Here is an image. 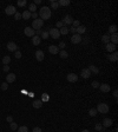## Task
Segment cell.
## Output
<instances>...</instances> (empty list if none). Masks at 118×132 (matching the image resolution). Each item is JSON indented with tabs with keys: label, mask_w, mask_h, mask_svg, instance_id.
<instances>
[{
	"label": "cell",
	"mask_w": 118,
	"mask_h": 132,
	"mask_svg": "<svg viewBox=\"0 0 118 132\" xmlns=\"http://www.w3.org/2000/svg\"><path fill=\"white\" fill-rule=\"evenodd\" d=\"M21 57H23V54H21V52H20V51H16V58H17V59H20V58H21Z\"/></svg>",
	"instance_id": "46"
},
{
	"label": "cell",
	"mask_w": 118,
	"mask_h": 132,
	"mask_svg": "<svg viewBox=\"0 0 118 132\" xmlns=\"http://www.w3.org/2000/svg\"><path fill=\"white\" fill-rule=\"evenodd\" d=\"M9 62H11V57H9V55H5V57L2 58V64H4V65H8Z\"/></svg>",
	"instance_id": "29"
},
{
	"label": "cell",
	"mask_w": 118,
	"mask_h": 132,
	"mask_svg": "<svg viewBox=\"0 0 118 132\" xmlns=\"http://www.w3.org/2000/svg\"><path fill=\"white\" fill-rule=\"evenodd\" d=\"M85 31H86V28H85V26H83V25H80L79 27H77V34L82 35L85 33Z\"/></svg>",
	"instance_id": "23"
},
{
	"label": "cell",
	"mask_w": 118,
	"mask_h": 132,
	"mask_svg": "<svg viewBox=\"0 0 118 132\" xmlns=\"http://www.w3.org/2000/svg\"><path fill=\"white\" fill-rule=\"evenodd\" d=\"M40 2H41V0H34V2H33V4H34V5H39V4H40Z\"/></svg>",
	"instance_id": "53"
},
{
	"label": "cell",
	"mask_w": 118,
	"mask_h": 132,
	"mask_svg": "<svg viewBox=\"0 0 118 132\" xmlns=\"http://www.w3.org/2000/svg\"><path fill=\"white\" fill-rule=\"evenodd\" d=\"M21 18H24V19H30V18H31V12H30V11H25V12L21 14Z\"/></svg>",
	"instance_id": "30"
},
{
	"label": "cell",
	"mask_w": 118,
	"mask_h": 132,
	"mask_svg": "<svg viewBox=\"0 0 118 132\" xmlns=\"http://www.w3.org/2000/svg\"><path fill=\"white\" fill-rule=\"evenodd\" d=\"M32 132H41V129L40 127H38V126H36L34 129H33V131Z\"/></svg>",
	"instance_id": "51"
},
{
	"label": "cell",
	"mask_w": 118,
	"mask_h": 132,
	"mask_svg": "<svg viewBox=\"0 0 118 132\" xmlns=\"http://www.w3.org/2000/svg\"><path fill=\"white\" fill-rule=\"evenodd\" d=\"M62 21H63V24L65 25V26H66V25H71V24L73 23V18L71 17V16H65Z\"/></svg>",
	"instance_id": "11"
},
{
	"label": "cell",
	"mask_w": 118,
	"mask_h": 132,
	"mask_svg": "<svg viewBox=\"0 0 118 132\" xmlns=\"http://www.w3.org/2000/svg\"><path fill=\"white\" fill-rule=\"evenodd\" d=\"M94 129H96L97 131H102V130H104L105 127H103V125H102V124H96V126H94Z\"/></svg>",
	"instance_id": "39"
},
{
	"label": "cell",
	"mask_w": 118,
	"mask_h": 132,
	"mask_svg": "<svg viewBox=\"0 0 118 132\" xmlns=\"http://www.w3.org/2000/svg\"><path fill=\"white\" fill-rule=\"evenodd\" d=\"M44 58H45V54H44V52H43L41 50L36 51V59L38 60V62H43Z\"/></svg>",
	"instance_id": "10"
},
{
	"label": "cell",
	"mask_w": 118,
	"mask_h": 132,
	"mask_svg": "<svg viewBox=\"0 0 118 132\" xmlns=\"http://www.w3.org/2000/svg\"><path fill=\"white\" fill-rule=\"evenodd\" d=\"M57 2H58L59 6H67V5H70V0H59Z\"/></svg>",
	"instance_id": "27"
},
{
	"label": "cell",
	"mask_w": 118,
	"mask_h": 132,
	"mask_svg": "<svg viewBox=\"0 0 118 132\" xmlns=\"http://www.w3.org/2000/svg\"><path fill=\"white\" fill-rule=\"evenodd\" d=\"M109 60L110 62H117L118 60V53L116 52V51L112 53V54H110L109 55Z\"/></svg>",
	"instance_id": "21"
},
{
	"label": "cell",
	"mask_w": 118,
	"mask_h": 132,
	"mask_svg": "<svg viewBox=\"0 0 118 132\" xmlns=\"http://www.w3.org/2000/svg\"><path fill=\"white\" fill-rule=\"evenodd\" d=\"M50 35H48V32H46V31H43L41 32V37L40 38H43V39H47Z\"/></svg>",
	"instance_id": "40"
},
{
	"label": "cell",
	"mask_w": 118,
	"mask_h": 132,
	"mask_svg": "<svg viewBox=\"0 0 118 132\" xmlns=\"http://www.w3.org/2000/svg\"><path fill=\"white\" fill-rule=\"evenodd\" d=\"M38 16L40 17V19L44 21V20H48L51 16H52V11L50 7H47V6H43L40 11H39V13H38Z\"/></svg>",
	"instance_id": "1"
},
{
	"label": "cell",
	"mask_w": 118,
	"mask_h": 132,
	"mask_svg": "<svg viewBox=\"0 0 118 132\" xmlns=\"http://www.w3.org/2000/svg\"><path fill=\"white\" fill-rule=\"evenodd\" d=\"M31 17L36 20V19H38V13H37V12H34V13H31Z\"/></svg>",
	"instance_id": "50"
},
{
	"label": "cell",
	"mask_w": 118,
	"mask_h": 132,
	"mask_svg": "<svg viewBox=\"0 0 118 132\" xmlns=\"http://www.w3.org/2000/svg\"><path fill=\"white\" fill-rule=\"evenodd\" d=\"M71 43L72 44H79V43H82V35L79 34H72V37H71Z\"/></svg>",
	"instance_id": "5"
},
{
	"label": "cell",
	"mask_w": 118,
	"mask_h": 132,
	"mask_svg": "<svg viewBox=\"0 0 118 132\" xmlns=\"http://www.w3.org/2000/svg\"><path fill=\"white\" fill-rule=\"evenodd\" d=\"M18 132H28V127L27 126H20V127H18Z\"/></svg>",
	"instance_id": "37"
},
{
	"label": "cell",
	"mask_w": 118,
	"mask_h": 132,
	"mask_svg": "<svg viewBox=\"0 0 118 132\" xmlns=\"http://www.w3.org/2000/svg\"><path fill=\"white\" fill-rule=\"evenodd\" d=\"M82 132H90V131H89V130H83Z\"/></svg>",
	"instance_id": "55"
},
{
	"label": "cell",
	"mask_w": 118,
	"mask_h": 132,
	"mask_svg": "<svg viewBox=\"0 0 118 132\" xmlns=\"http://www.w3.org/2000/svg\"><path fill=\"white\" fill-rule=\"evenodd\" d=\"M72 26L76 27V28H77V27H79V26H80V21H79V20H73Z\"/></svg>",
	"instance_id": "41"
},
{
	"label": "cell",
	"mask_w": 118,
	"mask_h": 132,
	"mask_svg": "<svg viewBox=\"0 0 118 132\" xmlns=\"http://www.w3.org/2000/svg\"><path fill=\"white\" fill-rule=\"evenodd\" d=\"M65 46H66V44H65L64 41H60L59 45H58V48H59V50H64V47H65Z\"/></svg>",
	"instance_id": "44"
},
{
	"label": "cell",
	"mask_w": 118,
	"mask_h": 132,
	"mask_svg": "<svg viewBox=\"0 0 118 132\" xmlns=\"http://www.w3.org/2000/svg\"><path fill=\"white\" fill-rule=\"evenodd\" d=\"M97 113H98V112H97V110H96V109H91L90 111H89V115H90L91 117H96Z\"/></svg>",
	"instance_id": "34"
},
{
	"label": "cell",
	"mask_w": 118,
	"mask_h": 132,
	"mask_svg": "<svg viewBox=\"0 0 118 132\" xmlns=\"http://www.w3.org/2000/svg\"><path fill=\"white\" fill-rule=\"evenodd\" d=\"M16 80V74L14 73H8L7 76H6V83L9 84V83H13Z\"/></svg>",
	"instance_id": "16"
},
{
	"label": "cell",
	"mask_w": 118,
	"mask_h": 132,
	"mask_svg": "<svg viewBox=\"0 0 118 132\" xmlns=\"http://www.w3.org/2000/svg\"><path fill=\"white\" fill-rule=\"evenodd\" d=\"M99 90L102 92H104V93H108V92H110L111 88H110V85H108V84H100Z\"/></svg>",
	"instance_id": "13"
},
{
	"label": "cell",
	"mask_w": 118,
	"mask_h": 132,
	"mask_svg": "<svg viewBox=\"0 0 118 132\" xmlns=\"http://www.w3.org/2000/svg\"><path fill=\"white\" fill-rule=\"evenodd\" d=\"M14 18H16V20H19V19H21V13H19V12H16V13H14Z\"/></svg>",
	"instance_id": "45"
},
{
	"label": "cell",
	"mask_w": 118,
	"mask_h": 132,
	"mask_svg": "<svg viewBox=\"0 0 118 132\" xmlns=\"http://www.w3.org/2000/svg\"><path fill=\"white\" fill-rule=\"evenodd\" d=\"M117 96H118V92H117V90H115V91H113V97L117 99Z\"/></svg>",
	"instance_id": "54"
},
{
	"label": "cell",
	"mask_w": 118,
	"mask_h": 132,
	"mask_svg": "<svg viewBox=\"0 0 118 132\" xmlns=\"http://www.w3.org/2000/svg\"><path fill=\"white\" fill-rule=\"evenodd\" d=\"M40 100H41L43 103H44V101H48V100H50L48 94H47V93H43V96H41V99H40Z\"/></svg>",
	"instance_id": "32"
},
{
	"label": "cell",
	"mask_w": 118,
	"mask_h": 132,
	"mask_svg": "<svg viewBox=\"0 0 118 132\" xmlns=\"http://www.w3.org/2000/svg\"><path fill=\"white\" fill-rule=\"evenodd\" d=\"M70 32H71L72 34H76V33H77V28H76V27H73V26H71L70 28H69V33H70Z\"/></svg>",
	"instance_id": "42"
},
{
	"label": "cell",
	"mask_w": 118,
	"mask_h": 132,
	"mask_svg": "<svg viewBox=\"0 0 118 132\" xmlns=\"http://www.w3.org/2000/svg\"><path fill=\"white\" fill-rule=\"evenodd\" d=\"M7 88H8V85H7V83H6V81L1 84V90H2V91H6Z\"/></svg>",
	"instance_id": "43"
},
{
	"label": "cell",
	"mask_w": 118,
	"mask_h": 132,
	"mask_svg": "<svg viewBox=\"0 0 118 132\" xmlns=\"http://www.w3.org/2000/svg\"><path fill=\"white\" fill-rule=\"evenodd\" d=\"M40 41H41V38L40 37H38V35H33L32 37V44L33 45H39L40 44Z\"/></svg>",
	"instance_id": "18"
},
{
	"label": "cell",
	"mask_w": 118,
	"mask_h": 132,
	"mask_svg": "<svg viewBox=\"0 0 118 132\" xmlns=\"http://www.w3.org/2000/svg\"><path fill=\"white\" fill-rule=\"evenodd\" d=\"M6 122H8V123H12V122H13L12 116H7V117H6Z\"/></svg>",
	"instance_id": "48"
},
{
	"label": "cell",
	"mask_w": 118,
	"mask_h": 132,
	"mask_svg": "<svg viewBox=\"0 0 118 132\" xmlns=\"http://www.w3.org/2000/svg\"><path fill=\"white\" fill-rule=\"evenodd\" d=\"M59 33H60V34H63V35H66L67 33H69V27L63 26L60 30H59Z\"/></svg>",
	"instance_id": "25"
},
{
	"label": "cell",
	"mask_w": 118,
	"mask_h": 132,
	"mask_svg": "<svg viewBox=\"0 0 118 132\" xmlns=\"http://www.w3.org/2000/svg\"><path fill=\"white\" fill-rule=\"evenodd\" d=\"M48 35L53 39H58L60 37V33H59V30L58 28H50L48 31Z\"/></svg>",
	"instance_id": "4"
},
{
	"label": "cell",
	"mask_w": 118,
	"mask_h": 132,
	"mask_svg": "<svg viewBox=\"0 0 118 132\" xmlns=\"http://www.w3.org/2000/svg\"><path fill=\"white\" fill-rule=\"evenodd\" d=\"M9 127H11V130H13V131H16L17 129H18V125H17V123H9Z\"/></svg>",
	"instance_id": "36"
},
{
	"label": "cell",
	"mask_w": 118,
	"mask_h": 132,
	"mask_svg": "<svg viewBox=\"0 0 118 132\" xmlns=\"http://www.w3.org/2000/svg\"><path fill=\"white\" fill-rule=\"evenodd\" d=\"M91 85H92V87H93V88H99L100 84L97 81V80H94V81H92V84H91Z\"/></svg>",
	"instance_id": "38"
},
{
	"label": "cell",
	"mask_w": 118,
	"mask_h": 132,
	"mask_svg": "<svg viewBox=\"0 0 118 132\" xmlns=\"http://www.w3.org/2000/svg\"><path fill=\"white\" fill-rule=\"evenodd\" d=\"M59 55H60V58H63V59H66V58L69 57V53L66 52L65 50H60V51H59Z\"/></svg>",
	"instance_id": "26"
},
{
	"label": "cell",
	"mask_w": 118,
	"mask_h": 132,
	"mask_svg": "<svg viewBox=\"0 0 118 132\" xmlns=\"http://www.w3.org/2000/svg\"><path fill=\"white\" fill-rule=\"evenodd\" d=\"M17 12V9H16V7L13 6V5H9V6H7L6 8H5V13L7 14V16H12V14H14Z\"/></svg>",
	"instance_id": "7"
},
{
	"label": "cell",
	"mask_w": 118,
	"mask_h": 132,
	"mask_svg": "<svg viewBox=\"0 0 118 132\" xmlns=\"http://www.w3.org/2000/svg\"><path fill=\"white\" fill-rule=\"evenodd\" d=\"M110 43L117 45V43H118V35H117V33H113V34L110 35Z\"/></svg>",
	"instance_id": "17"
},
{
	"label": "cell",
	"mask_w": 118,
	"mask_h": 132,
	"mask_svg": "<svg viewBox=\"0 0 118 132\" xmlns=\"http://www.w3.org/2000/svg\"><path fill=\"white\" fill-rule=\"evenodd\" d=\"M24 33L25 35H27V37H33V35H36V31L32 28V27H25V30H24Z\"/></svg>",
	"instance_id": "8"
},
{
	"label": "cell",
	"mask_w": 118,
	"mask_h": 132,
	"mask_svg": "<svg viewBox=\"0 0 118 132\" xmlns=\"http://www.w3.org/2000/svg\"><path fill=\"white\" fill-rule=\"evenodd\" d=\"M2 70H4V72H8V71H9V66H8V65H4Z\"/></svg>",
	"instance_id": "49"
},
{
	"label": "cell",
	"mask_w": 118,
	"mask_h": 132,
	"mask_svg": "<svg viewBox=\"0 0 118 132\" xmlns=\"http://www.w3.org/2000/svg\"><path fill=\"white\" fill-rule=\"evenodd\" d=\"M55 26L58 27V28H62V27H63V26H65V25H64V24H63V21H58V23L55 24Z\"/></svg>",
	"instance_id": "47"
},
{
	"label": "cell",
	"mask_w": 118,
	"mask_h": 132,
	"mask_svg": "<svg viewBox=\"0 0 118 132\" xmlns=\"http://www.w3.org/2000/svg\"><path fill=\"white\" fill-rule=\"evenodd\" d=\"M112 123H113V122H112L111 118H104V120H103V124H102V125H103V127H110V126L112 125Z\"/></svg>",
	"instance_id": "14"
},
{
	"label": "cell",
	"mask_w": 118,
	"mask_h": 132,
	"mask_svg": "<svg viewBox=\"0 0 118 132\" xmlns=\"http://www.w3.org/2000/svg\"><path fill=\"white\" fill-rule=\"evenodd\" d=\"M66 79H67V81H70V83H76L78 80V76L76 73H69L66 76Z\"/></svg>",
	"instance_id": "9"
},
{
	"label": "cell",
	"mask_w": 118,
	"mask_h": 132,
	"mask_svg": "<svg viewBox=\"0 0 118 132\" xmlns=\"http://www.w3.org/2000/svg\"><path fill=\"white\" fill-rule=\"evenodd\" d=\"M96 110H97V112L98 113H108L110 110V107L108 104H105V103H100V104H98L97 105V107H96Z\"/></svg>",
	"instance_id": "2"
},
{
	"label": "cell",
	"mask_w": 118,
	"mask_h": 132,
	"mask_svg": "<svg viewBox=\"0 0 118 132\" xmlns=\"http://www.w3.org/2000/svg\"><path fill=\"white\" fill-rule=\"evenodd\" d=\"M41 32H43L41 30H36V35H38V37L41 35Z\"/></svg>",
	"instance_id": "52"
},
{
	"label": "cell",
	"mask_w": 118,
	"mask_h": 132,
	"mask_svg": "<svg viewBox=\"0 0 118 132\" xmlns=\"http://www.w3.org/2000/svg\"><path fill=\"white\" fill-rule=\"evenodd\" d=\"M82 77L84 78V79H87V78H90V76H91V72L89 71V69H83L82 70Z\"/></svg>",
	"instance_id": "15"
},
{
	"label": "cell",
	"mask_w": 118,
	"mask_h": 132,
	"mask_svg": "<svg viewBox=\"0 0 118 132\" xmlns=\"http://www.w3.org/2000/svg\"><path fill=\"white\" fill-rule=\"evenodd\" d=\"M109 33L110 34L117 33V26H116V25H111V26L109 27Z\"/></svg>",
	"instance_id": "28"
},
{
	"label": "cell",
	"mask_w": 118,
	"mask_h": 132,
	"mask_svg": "<svg viewBox=\"0 0 118 132\" xmlns=\"http://www.w3.org/2000/svg\"><path fill=\"white\" fill-rule=\"evenodd\" d=\"M32 105H33L34 109H40V107L43 106V101H41L40 99H38V100H34V101H33V104H32Z\"/></svg>",
	"instance_id": "22"
},
{
	"label": "cell",
	"mask_w": 118,
	"mask_h": 132,
	"mask_svg": "<svg viewBox=\"0 0 118 132\" xmlns=\"http://www.w3.org/2000/svg\"><path fill=\"white\" fill-rule=\"evenodd\" d=\"M102 43H104L105 45L109 44V43H110V35H108V34L102 35Z\"/></svg>",
	"instance_id": "24"
},
{
	"label": "cell",
	"mask_w": 118,
	"mask_h": 132,
	"mask_svg": "<svg viewBox=\"0 0 118 132\" xmlns=\"http://www.w3.org/2000/svg\"><path fill=\"white\" fill-rule=\"evenodd\" d=\"M7 50L11 52H16V51H18V45L13 41H9V43H7Z\"/></svg>",
	"instance_id": "6"
},
{
	"label": "cell",
	"mask_w": 118,
	"mask_h": 132,
	"mask_svg": "<svg viewBox=\"0 0 118 132\" xmlns=\"http://www.w3.org/2000/svg\"><path fill=\"white\" fill-rule=\"evenodd\" d=\"M48 51L51 54H58L59 53V48H58V46H55V45H51V46H48Z\"/></svg>",
	"instance_id": "12"
},
{
	"label": "cell",
	"mask_w": 118,
	"mask_h": 132,
	"mask_svg": "<svg viewBox=\"0 0 118 132\" xmlns=\"http://www.w3.org/2000/svg\"><path fill=\"white\" fill-rule=\"evenodd\" d=\"M58 6H59V5H58V2H57V1L51 0V7H50V8H51V9H57V8H58Z\"/></svg>",
	"instance_id": "31"
},
{
	"label": "cell",
	"mask_w": 118,
	"mask_h": 132,
	"mask_svg": "<svg viewBox=\"0 0 118 132\" xmlns=\"http://www.w3.org/2000/svg\"><path fill=\"white\" fill-rule=\"evenodd\" d=\"M44 25V21L41 20V19H36V20H33V23H32V28L36 31V30H41V27Z\"/></svg>",
	"instance_id": "3"
},
{
	"label": "cell",
	"mask_w": 118,
	"mask_h": 132,
	"mask_svg": "<svg viewBox=\"0 0 118 132\" xmlns=\"http://www.w3.org/2000/svg\"><path fill=\"white\" fill-rule=\"evenodd\" d=\"M106 51H109V52H115V51H116V45L112 44V43L106 44Z\"/></svg>",
	"instance_id": "19"
},
{
	"label": "cell",
	"mask_w": 118,
	"mask_h": 132,
	"mask_svg": "<svg viewBox=\"0 0 118 132\" xmlns=\"http://www.w3.org/2000/svg\"><path fill=\"white\" fill-rule=\"evenodd\" d=\"M36 9H37V6L34 5V4H31V5L28 6V11H30L31 13H34V12H36Z\"/></svg>",
	"instance_id": "33"
},
{
	"label": "cell",
	"mask_w": 118,
	"mask_h": 132,
	"mask_svg": "<svg viewBox=\"0 0 118 132\" xmlns=\"http://www.w3.org/2000/svg\"><path fill=\"white\" fill-rule=\"evenodd\" d=\"M89 71H90L91 73H94V74H98L99 73V69L97 66H94V65H90L89 66Z\"/></svg>",
	"instance_id": "20"
},
{
	"label": "cell",
	"mask_w": 118,
	"mask_h": 132,
	"mask_svg": "<svg viewBox=\"0 0 118 132\" xmlns=\"http://www.w3.org/2000/svg\"><path fill=\"white\" fill-rule=\"evenodd\" d=\"M27 4V1L26 0H19L18 2H17V5H18L19 7H23V6H25Z\"/></svg>",
	"instance_id": "35"
}]
</instances>
